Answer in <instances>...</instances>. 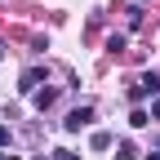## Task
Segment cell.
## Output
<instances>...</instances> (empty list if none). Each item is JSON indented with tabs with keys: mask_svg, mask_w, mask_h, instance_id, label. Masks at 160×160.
<instances>
[{
	"mask_svg": "<svg viewBox=\"0 0 160 160\" xmlns=\"http://www.w3.org/2000/svg\"><path fill=\"white\" fill-rule=\"evenodd\" d=\"M89 125H93V107H76V111L62 120V129H67V133H80V129H89Z\"/></svg>",
	"mask_w": 160,
	"mask_h": 160,
	"instance_id": "obj_1",
	"label": "cell"
},
{
	"mask_svg": "<svg viewBox=\"0 0 160 160\" xmlns=\"http://www.w3.org/2000/svg\"><path fill=\"white\" fill-rule=\"evenodd\" d=\"M40 80H45V71H40V67H31V71H22V85H18V89L36 98V89H40Z\"/></svg>",
	"mask_w": 160,
	"mask_h": 160,
	"instance_id": "obj_2",
	"label": "cell"
},
{
	"mask_svg": "<svg viewBox=\"0 0 160 160\" xmlns=\"http://www.w3.org/2000/svg\"><path fill=\"white\" fill-rule=\"evenodd\" d=\"M138 89H142V98H147V93H160V71H147Z\"/></svg>",
	"mask_w": 160,
	"mask_h": 160,
	"instance_id": "obj_3",
	"label": "cell"
},
{
	"mask_svg": "<svg viewBox=\"0 0 160 160\" xmlns=\"http://www.w3.org/2000/svg\"><path fill=\"white\" fill-rule=\"evenodd\" d=\"M58 102V89H36V107L45 111V107H53Z\"/></svg>",
	"mask_w": 160,
	"mask_h": 160,
	"instance_id": "obj_4",
	"label": "cell"
},
{
	"mask_svg": "<svg viewBox=\"0 0 160 160\" xmlns=\"http://www.w3.org/2000/svg\"><path fill=\"white\" fill-rule=\"evenodd\" d=\"M89 142H93V151H107V147H111V133H107V129H98Z\"/></svg>",
	"mask_w": 160,
	"mask_h": 160,
	"instance_id": "obj_5",
	"label": "cell"
},
{
	"mask_svg": "<svg viewBox=\"0 0 160 160\" xmlns=\"http://www.w3.org/2000/svg\"><path fill=\"white\" fill-rule=\"evenodd\" d=\"M116 160H138V147H133V142H120V147H116Z\"/></svg>",
	"mask_w": 160,
	"mask_h": 160,
	"instance_id": "obj_6",
	"label": "cell"
},
{
	"mask_svg": "<svg viewBox=\"0 0 160 160\" xmlns=\"http://www.w3.org/2000/svg\"><path fill=\"white\" fill-rule=\"evenodd\" d=\"M129 125H133V129H142V125H151V116H147V111H142V107H138V111H133V116H129Z\"/></svg>",
	"mask_w": 160,
	"mask_h": 160,
	"instance_id": "obj_7",
	"label": "cell"
},
{
	"mask_svg": "<svg viewBox=\"0 0 160 160\" xmlns=\"http://www.w3.org/2000/svg\"><path fill=\"white\" fill-rule=\"evenodd\" d=\"M53 160H80V156H76V151H67V147H58V151H53Z\"/></svg>",
	"mask_w": 160,
	"mask_h": 160,
	"instance_id": "obj_8",
	"label": "cell"
},
{
	"mask_svg": "<svg viewBox=\"0 0 160 160\" xmlns=\"http://www.w3.org/2000/svg\"><path fill=\"white\" fill-rule=\"evenodd\" d=\"M9 142V125H0V147H5Z\"/></svg>",
	"mask_w": 160,
	"mask_h": 160,
	"instance_id": "obj_9",
	"label": "cell"
},
{
	"mask_svg": "<svg viewBox=\"0 0 160 160\" xmlns=\"http://www.w3.org/2000/svg\"><path fill=\"white\" fill-rule=\"evenodd\" d=\"M151 116H156V120H160V98H156V102H151Z\"/></svg>",
	"mask_w": 160,
	"mask_h": 160,
	"instance_id": "obj_10",
	"label": "cell"
},
{
	"mask_svg": "<svg viewBox=\"0 0 160 160\" xmlns=\"http://www.w3.org/2000/svg\"><path fill=\"white\" fill-rule=\"evenodd\" d=\"M142 160H160V151H147V156H142Z\"/></svg>",
	"mask_w": 160,
	"mask_h": 160,
	"instance_id": "obj_11",
	"label": "cell"
}]
</instances>
